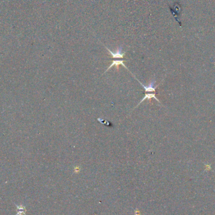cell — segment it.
I'll return each mask as SVG.
<instances>
[{
	"instance_id": "obj_4",
	"label": "cell",
	"mask_w": 215,
	"mask_h": 215,
	"mask_svg": "<svg viewBox=\"0 0 215 215\" xmlns=\"http://www.w3.org/2000/svg\"><path fill=\"white\" fill-rule=\"evenodd\" d=\"M155 94H156V93H145V95L144 97L142 98V100H141V101L138 104V105H137V106H135V108H137L138 105H140L143 101H145V100H148L149 101V102L150 103V102H151V100L152 99V98H154L155 100H156L157 101H159V103H160V102L159 101V100L155 97Z\"/></svg>"
},
{
	"instance_id": "obj_1",
	"label": "cell",
	"mask_w": 215,
	"mask_h": 215,
	"mask_svg": "<svg viewBox=\"0 0 215 215\" xmlns=\"http://www.w3.org/2000/svg\"><path fill=\"white\" fill-rule=\"evenodd\" d=\"M135 77V76H134ZM135 79L139 82V83L142 85V86L143 87V89H145V93H156V89L158 87V86H155V80H152L150 81V83L148 84V86H145L144 84H143L140 80L135 77Z\"/></svg>"
},
{
	"instance_id": "obj_2",
	"label": "cell",
	"mask_w": 215,
	"mask_h": 215,
	"mask_svg": "<svg viewBox=\"0 0 215 215\" xmlns=\"http://www.w3.org/2000/svg\"><path fill=\"white\" fill-rule=\"evenodd\" d=\"M106 49L110 52V53L111 54L112 58L113 59H122L124 58L125 56V52H122V47H120L119 48H118V49L116 50V51L115 52H113L111 50H110L109 49H108V47H105Z\"/></svg>"
},
{
	"instance_id": "obj_3",
	"label": "cell",
	"mask_w": 215,
	"mask_h": 215,
	"mask_svg": "<svg viewBox=\"0 0 215 215\" xmlns=\"http://www.w3.org/2000/svg\"><path fill=\"white\" fill-rule=\"evenodd\" d=\"M125 60H113L112 61L111 64L110 66V67H109L107 69V70L105 71V73H106V72H107L108 70L109 69H110L113 66H115L116 70H117L118 71V70H119V66H120V65L123 66L124 67H125L127 70H128V67H127V66H125V64H124V62H125Z\"/></svg>"
}]
</instances>
